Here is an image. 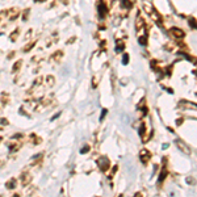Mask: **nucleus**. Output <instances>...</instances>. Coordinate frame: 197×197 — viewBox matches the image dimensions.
Masks as SVG:
<instances>
[{
    "instance_id": "obj_1",
    "label": "nucleus",
    "mask_w": 197,
    "mask_h": 197,
    "mask_svg": "<svg viewBox=\"0 0 197 197\" xmlns=\"http://www.w3.org/2000/svg\"><path fill=\"white\" fill-rule=\"evenodd\" d=\"M96 163H97V167H98V170H100L101 172H107L110 168V160H109V158L105 156V155L98 156V159H97Z\"/></svg>"
},
{
    "instance_id": "obj_2",
    "label": "nucleus",
    "mask_w": 197,
    "mask_h": 197,
    "mask_svg": "<svg viewBox=\"0 0 197 197\" xmlns=\"http://www.w3.org/2000/svg\"><path fill=\"white\" fill-rule=\"evenodd\" d=\"M32 180H33V175H32L30 172H28V171L21 172V175H20V181H21L23 188L28 187V185L32 183Z\"/></svg>"
},
{
    "instance_id": "obj_3",
    "label": "nucleus",
    "mask_w": 197,
    "mask_h": 197,
    "mask_svg": "<svg viewBox=\"0 0 197 197\" xmlns=\"http://www.w3.org/2000/svg\"><path fill=\"white\" fill-rule=\"evenodd\" d=\"M97 12H98V16H100V18H105L107 15H108V7L105 5V3L103 2V0H100V3L97 4Z\"/></svg>"
},
{
    "instance_id": "obj_4",
    "label": "nucleus",
    "mask_w": 197,
    "mask_h": 197,
    "mask_svg": "<svg viewBox=\"0 0 197 197\" xmlns=\"http://www.w3.org/2000/svg\"><path fill=\"white\" fill-rule=\"evenodd\" d=\"M139 159H141V162H142L143 164H147V163L150 162V159H151L150 151H147L146 149H142V150L139 151Z\"/></svg>"
},
{
    "instance_id": "obj_5",
    "label": "nucleus",
    "mask_w": 197,
    "mask_h": 197,
    "mask_svg": "<svg viewBox=\"0 0 197 197\" xmlns=\"http://www.w3.org/2000/svg\"><path fill=\"white\" fill-rule=\"evenodd\" d=\"M18 15H20V9L16 8V7H13L11 9H7V17L11 20V21H15V20L18 17Z\"/></svg>"
},
{
    "instance_id": "obj_6",
    "label": "nucleus",
    "mask_w": 197,
    "mask_h": 197,
    "mask_svg": "<svg viewBox=\"0 0 197 197\" xmlns=\"http://www.w3.org/2000/svg\"><path fill=\"white\" fill-rule=\"evenodd\" d=\"M170 33L173 36V38H184V37H185L184 30H181L180 28H176V26L171 28V29H170Z\"/></svg>"
},
{
    "instance_id": "obj_7",
    "label": "nucleus",
    "mask_w": 197,
    "mask_h": 197,
    "mask_svg": "<svg viewBox=\"0 0 197 197\" xmlns=\"http://www.w3.org/2000/svg\"><path fill=\"white\" fill-rule=\"evenodd\" d=\"M23 147V142H9L8 143V149H9V152L11 154H15V152H17L20 149Z\"/></svg>"
},
{
    "instance_id": "obj_8",
    "label": "nucleus",
    "mask_w": 197,
    "mask_h": 197,
    "mask_svg": "<svg viewBox=\"0 0 197 197\" xmlns=\"http://www.w3.org/2000/svg\"><path fill=\"white\" fill-rule=\"evenodd\" d=\"M62 58H63V51H62V50H57L55 53H53V54H51L50 61H51V62L58 63V62H61V59H62Z\"/></svg>"
},
{
    "instance_id": "obj_9",
    "label": "nucleus",
    "mask_w": 197,
    "mask_h": 197,
    "mask_svg": "<svg viewBox=\"0 0 197 197\" xmlns=\"http://www.w3.org/2000/svg\"><path fill=\"white\" fill-rule=\"evenodd\" d=\"M16 187H17V179H15V177H11L9 180L5 181V188L7 189L12 191V189H16Z\"/></svg>"
},
{
    "instance_id": "obj_10",
    "label": "nucleus",
    "mask_w": 197,
    "mask_h": 197,
    "mask_svg": "<svg viewBox=\"0 0 197 197\" xmlns=\"http://www.w3.org/2000/svg\"><path fill=\"white\" fill-rule=\"evenodd\" d=\"M176 145H177V147H179L181 151H184L185 154H189V152H191V149H189L181 139H177V141H176Z\"/></svg>"
},
{
    "instance_id": "obj_11",
    "label": "nucleus",
    "mask_w": 197,
    "mask_h": 197,
    "mask_svg": "<svg viewBox=\"0 0 197 197\" xmlns=\"http://www.w3.org/2000/svg\"><path fill=\"white\" fill-rule=\"evenodd\" d=\"M29 141H30V143L32 145H39V143H41L42 142V139H41V138H39L37 134H30V137H29Z\"/></svg>"
},
{
    "instance_id": "obj_12",
    "label": "nucleus",
    "mask_w": 197,
    "mask_h": 197,
    "mask_svg": "<svg viewBox=\"0 0 197 197\" xmlns=\"http://www.w3.org/2000/svg\"><path fill=\"white\" fill-rule=\"evenodd\" d=\"M42 80H44V79H42L41 76H38V78L36 79V82L33 83V86H32V88H29L26 93H28V95H30V93H33V89H34V88H37V87H38L39 84H41V83H42Z\"/></svg>"
},
{
    "instance_id": "obj_13",
    "label": "nucleus",
    "mask_w": 197,
    "mask_h": 197,
    "mask_svg": "<svg viewBox=\"0 0 197 197\" xmlns=\"http://www.w3.org/2000/svg\"><path fill=\"white\" fill-rule=\"evenodd\" d=\"M21 66H23V61H21V59L16 61L13 63V66H12V74H17L20 71V68H21Z\"/></svg>"
},
{
    "instance_id": "obj_14",
    "label": "nucleus",
    "mask_w": 197,
    "mask_h": 197,
    "mask_svg": "<svg viewBox=\"0 0 197 197\" xmlns=\"http://www.w3.org/2000/svg\"><path fill=\"white\" fill-rule=\"evenodd\" d=\"M0 100H2V105L5 107L9 103V93L8 92H3L2 95H0Z\"/></svg>"
},
{
    "instance_id": "obj_15",
    "label": "nucleus",
    "mask_w": 197,
    "mask_h": 197,
    "mask_svg": "<svg viewBox=\"0 0 197 197\" xmlns=\"http://www.w3.org/2000/svg\"><path fill=\"white\" fill-rule=\"evenodd\" d=\"M166 162H167V159H164V164H163V168H162L160 175H159V183H162V181L166 179V176H167V166H166Z\"/></svg>"
},
{
    "instance_id": "obj_16",
    "label": "nucleus",
    "mask_w": 197,
    "mask_h": 197,
    "mask_svg": "<svg viewBox=\"0 0 197 197\" xmlns=\"http://www.w3.org/2000/svg\"><path fill=\"white\" fill-rule=\"evenodd\" d=\"M36 44H37V39H34V41H32V42H29L28 45H25V46L23 47V53H29V51L36 46Z\"/></svg>"
},
{
    "instance_id": "obj_17",
    "label": "nucleus",
    "mask_w": 197,
    "mask_h": 197,
    "mask_svg": "<svg viewBox=\"0 0 197 197\" xmlns=\"http://www.w3.org/2000/svg\"><path fill=\"white\" fill-rule=\"evenodd\" d=\"M125 49V42L122 41V39H120V41H117V45H116V53H122Z\"/></svg>"
},
{
    "instance_id": "obj_18",
    "label": "nucleus",
    "mask_w": 197,
    "mask_h": 197,
    "mask_svg": "<svg viewBox=\"0 0 197 197\" xmlns=\"http://www.w3.org/2000/svg\"><path fill=\"white\" fill-rule=\"evenodd\" d=\"M18 34H20V29H18V28H16V29H15V32H12V33H11L9 39H11L12 42H16V41H17V38H18Z\"/></svg>"
},
{
    "instance_id": "obj_19",
    "label": "nucleus",
    "mask_w": 197,
    "mask_h": 197,
    "mask_svg": "<svg viewBox=\"0 0 197 197\" xmlns=\"http://www.w3.org/2000/svg\"><path fill=\"white\" fill-rule=\"evenodd\" d=\"M121 7L124 8V9H131V7H133V3L130 2V0H121Z\"/></svg>"
},
{
    "instance_id": "obj_20",
    "label": "nucleus",
    "mask_w": 197,
    "mask_h": 197,
    "mask_svg": "<svg viewBox=\"0 0 197 197\" xmlns=\"http://www.w3.org/2000/svg\"><path fill=\"white\" fill-rule=\"evenodd\" d=\"M45 82H46V86H47V87H53V86L55 84V79H54L53 75H47Z\"/></svg>"
},
{
    "instance_id": "obj_21",
    "label": "nucleus",
    "mask_w": 197,
    "mask_h": 197,
    "mask_svg": "<svg viewBox=\"0 0 197 197\" xmlns=\"http://www.w3.org/2000/svg\"><path fill=\"white\" fill-rule=\"evenodd\" d=\"M138 42H139L141 45H147V36L145 34V36H139V37H138Z\"/></svg>"
},
{
    "instance_id": "obj_22",
    "label": "nucleus",
    "mask_w": 197,
    "mask_h": 197,
    "mask_svg": "<svg viewBox=\"0 0 197 197\" xmlns=\"http://www.w3.org/2000/svg\"><path fill=\"white\" fill-rule=\"evenodd\" d=\"M179 105L180 107H187V108H196V104H189V103H187V100H181V103Z\"/></svg>"
},
{
    "instance_id": "obj_23",
    "label": "nucleus",
    "mask_w": 197,
    "mask_h": 197,
    "mask_svg": "<svg viewBox=\"0 0 197 197\" xmlns=\"http://www.w3.org/2000/svg\"><path fill=\"white\" fill-rule=\"evenodd\" d=\"M29 12H30V9H29V8H28V9H25V11L23 12V17H21L23 21H28V18H29Z\"/></svg>"
},
{
    "instance_id": "obj_24",
    "label": "nucleus",
    "mask_w": 197,
    "mask_h": 197,
    "mask_svg": "<svg viewBox=\"0 0 197 197\" xmlns=\"http://www.w3.org/2000/svg\"><path fill=\"white\" fill-rule=\"evenodd\" d=\"M145 133H146V122H141V126H139V135L142 137Z\"/></svg>"
},
{
    "instance_id": "obj_25",
    "label": "nucleus",
    "mask_w": 197,
    "mask_h": 197,
    "mask_svg": "<svg viewBox=\"0 0 197 197\" xmlns=\"http://www.w3.org/2000/svg\"><path fill=\"white\" fill-rule=\"evenodd\" d=\"M143 7H145V11H146L149 15H150V13H151V11L154 9V8H152V5H151V4H149V3H143Z\"/></svg>"
},
{
    "instance_id": "obj_26",
    "label": "nucleus",
    "mask_w": 197,
    "mask_h": 197,
    "mask_svg": "<svg viewBox=\"0 0 197 197\" xmlns=\"http://www.w3.org/2000/svg\"><path fill=\"white\" fill-rule=\"evenodd\" d=\"M8 125H9V121L7 118H4V117L0 118V126H8Z\"/></svg>"
},
{
    "instance_id": "obj_27",
    "label": "nucleus",
    "mask_w": 197,
    "mask_h": 197,
    "mask_svg": "<svg viewBox=\"0 0 197 197\" xmlns=\"http://www.w3.org/2000/svg\"><path fill=\"white\" fill-rule=\"evenodd\" d=\"M189 25H191L192 29H196V18H194V17H191V18H189Z\"/></svg>"
},
{
    "instance_id": "obj_28",
    "label": "nucleus",
    "mask_w": 197,
    "mask_h": 197,
    "mask_svg": "<svg viewBox=\"0 0 197 197\" xmlns=\"http://www.w3.org/2000/svg\"><path fill=\"white\" fill-rule=\"evenodd\" d=\"M122 63H124V65H128V63H129V54H126V53L124 54V57H122Z\"/></svg>"
},
{
    "instance_id": "obj_29",
    "label": "nucleus",
    "mask_w": 197,
    "mask_h": 197,
    "mask_svg": "<svg viewBox=\"0 0 197 197\" xmlns=\"http://www.w3.org/2000/svg\"><path fill=\"white\" fill-rule=\"evenodd\" d=\"M36 192H37V188H36V187H33V188H30V189L26 192V194H28V196H30V194H33V193H36Z\"/></svg>"
},
{
    "instance_id": "obj_30",
    "label": "nucleus",
    "mask_w": 197,
    "mask_h": 197,
    "mask_svg": "<svg viewBox=\"0 0 197 197\" xmlns=\"http://www.w3.org/2000/svg\"><path fill=\"white\" fill-rule=\"evenodd\" d=\"M30 36H32V29H29L28 32H26V34H25V41H28V39H30Z\"/></svg>"
},
{
    "instance_id": "obj_31",
    "label": "nucleus",
    "mask_w": 197,
    "mask_h": 197,
    "mask_svg": "<svg viewBox=\"0 0 197 197\" xmlns=\"http://www.w3.org/2000/svg\"><path fill=\"white\" fill-rule=\"evenodd\" d=\"M21 137H24L21 133H18V134H15V135H12L11 137V139H18V138H21Z\"/></svg>"
},
{
    "instance_id": "obj_32",
    "label": "nucleus",
    "mask_w": 197,
    "mask_h": 197,
    "mask_svg": "<svg viewBox=\"0 0 197 197\" xmlns=\"http://www.w3.org/2000/svg\"><path fill=\"white\" fill-rule=\"evenodd\" d=\"M89 151V146L87 145V146H84L82 150H80V154H86V152H88Z\"/></svg>"
},
{
    "instance_id": "obj_33",
    "label": "nucleus",
    "mask_w": 197,
    "mask_h": 197,
    "mask_svg": "<svg viewBox=\"0 0 197 197\" xmlns=\"http://www.w3.org/2000/svg\"><path fill=\"white\" fill-rule=\"evenodd\" d=\"M75 41H76V37H71V38L68 39V41L66 42V45H71V44H74Z\"/></svg>"
},
{
    "instance_id": "obj_34",
    "label": "nucleus",
    "mask_w": 197,
    "mask_h": 197,
    "mask_svg": "<svg viewBox=\"0 0 197 197\" xmlns=\"http://www.w3.org/2000/svg\"><path fill=\"white\" fill-rule=\"evenodd\" d=\"M4 17H7V9H4V11L0 12V20H3Z\"/></svg>"
},
{
    "instance_id": "obj_35",
    "label": "nucleus",
    "mask_w": 197,
    "mask_h": 197,
    "mask_svg": "<svg viewBox=\"0 0 197 197\" xmlns=\"http://www.w3.org/2000/svg\"><path fill=\"white\" fill-rule=\"evenodd\" d=\"M101 112H103V113H101V117H100V121H103V120H104V117H105V114L108 113V110H107V109H103Z\"/></svg>"
},
{
    "instance_id": "obj_36",
    "label": "nucleus",
    "mask_w": 197,
    "mask_h": 197,
    "mask_svg": "<svg viewBox=\"0 0 197 197\" xmlns=\"http://www.w3.org/2000/svg\"><path fill=\"white\" fill-rule=\"evenodd\" d=\"M118 170V166H114L113 167V170H112V173H110V177H113L114 176V173H116V171Z\"/></svg>"
},
{
    "instance_id": "obj_37",
    "label": "nucleus",
    "mask_w": 197,
    "mask_h": 197,
    "mask_svg": "<svg viewBox=\"0 0 197 197\" xmlns=\"http://www.w3.org/2000/svg\"><path fill=\"white\" fill-rule=\"evenodd\" d=\"M183 121H184L183 118H177V120H176V125H177V126H180V125L183 124Z\"/></svg>"
},
{
    "instance_id": "obj_38",
    "label": "nucleus",
    "mask_w": 197,
    "mask_h": 197,
    "mask_svg": "<svg viewBox=\"0 0 197 197\" xmlns=\"http://www.w3.org/2000/svg\"><path fill=\"white\" fill-rule=\"evenodd\" d=\"M92 80H93V82H92V86H93V88H96V87H97V83H98V82H97V79H96V78H93Z\"/></svg>"
},
{
    "instance_id": "obj_39",
    "label": "nucleus",
    "mask_w": 197,
    "mask_h": 197,
    "mask_svg": "<svg viewBox=\"0 0 197 197\" xmlns=\"http://www.w3.org/2000/svg\"><path fill=\"white\" fill-rule=\"evenodd\" d=\"M12 57H15V51H11V53L7 55V59H11Z\"/></svg>"
},
{
    "instance_id": "obj_40",
    "label": "nucleus",
    "mask_w": 197,
    "mask_h": 197,
    "mask_svg": "<svg viewBox=\"0 0 197 197\" xmlns=\"http://www.w3.org/2000/svg\"><path fill=\"white\" fill-rule=\"evenodd\" d=\"M167 74H168V75L172 74V66H168V67H167Z\"/></svg>"
},
{
    "instance_id": "obj_41",
    "label": "nucleus",
    "mask_w": 197,
    "mask_h": 197,
    "mask_svg": "<svg viewBox=\"0 0 197 197\" xmlns=\"http://www.w3.org/2000/svg\"><path fill=\"white\" fill-rule=\"evenodd\" d=\"M34 3H45V2H49V0H33Z\"/></svg>"
},
{
    "instance_id": "obj_42",
    "label": "nucleus",
    "mask_w": 197,
    "mask_h": 197,
    "mask_svg": "<svg viewBox=\"0 0 197 197\" xmlns=\"http://www.w3.org/2000/svg\"><path fill=\"white\" fill-rule=\"evenodd\" d=\"M3 141V137H0V142H2Z\"/></svg>"
},
{
    "instance_id": "obj_43",
    "label": "nucleus",
    "mask_w": 197,
    "mask_h": 197,
    "mask_svg": "<svg viewBox=\"0 0 197 197\" xmlns=\"http://www.w3.org/2000/svg\"><path fill=\"white\" fill-rule=\"evenodd\" d=\"M0 131H2V128H0Z\"/></svg>"
}]
</instances>
